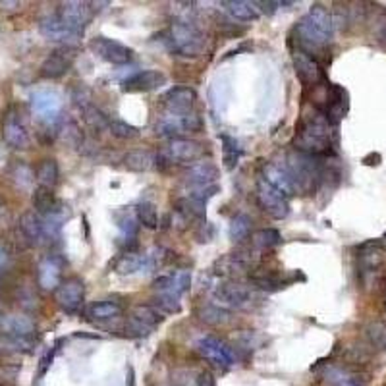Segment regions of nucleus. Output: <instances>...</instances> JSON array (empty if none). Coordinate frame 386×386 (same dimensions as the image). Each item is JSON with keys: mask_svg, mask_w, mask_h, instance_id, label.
Returning a JSON list of instances; mask_svg holds the SVG:
<instances>
[{"mask_svg": "<svg viewBox=\"0 0 386 386\" xmlns=\"http://www.w3.org/2000/svg\"><path fill=\"white\" fill-rule=\"evenodd\" d=\"M334 130L336 126H332L320 110L311 106V110H305L296 126L293 147L303 155L329 159L334 155Z\"/></svg>", "mask_w": 386, "mask_h": 386, "instance_id": "obj_1", "label": "nucleus"}, {"mask_svg": "<svg viewBox=\"0 0 386 386\" xmlns=\"http://www.w3.org/2000/svg\"><path fill=\"white\" fill-rule=\"evenodd\" d=\"M296 35H298V48L315 60H319L334 35L332 14L325 6L313 4L309 12L296 26Z\"/></svg>", "mask_w": 386, "mask_h": 386, "instance_id": "obj_2", "label": "nucleus"}, {"mask_svg": "<svg viewBox=\"0 0 386 386\" xmlns=\"http://www.w3.org/2000/svg\"><path fill=\"white\" fill-rule=\"evenodd\" d=\"M168 48L182 58H197L205 50V33L191 18H176L164 31Z\"/></svg>", "mask_w": 386, "mask_h": 386, "instance_id": "obj_3", "label": "nucleus"}, {"mask_svg": "<svg viewBox=\"0 0 386 386\" xmlns=\"http://www.w3.org/2000/svg\"><path fill=\"white\" fill-rule=\"evenodd\" d=\"M205 153L203 143L195 142V139H188V137H180V139H170L164 143L157 153V160L155 164L159 168H168V166H180V164H193L197 162Z\"/></svg>", "mask_w": 386, "mask_h": 386, "instance_id": "obj_4", "label": "nucleus"}, {"mask_svg": "<svg viewBox=\"0 0 386 386\" xmlns=\"http://www.w3.org/2000/svg\"><path fill=\"white\" fill-rule=\"evenodd\" d=\"M203 130V120L197 113H162L155 124V133L159 137L180 139L186 133H197Z\"/></svg>", "mask_w": 386, "mask_h": 386, "instance_id": "obj_5", "label": "nucleus"}, {"mask_svg": "<svg viewBox=\"0 0 386 386\" xmlns=\"http://www.w3.org/2000/svg\"><path fill=\"white\" fill-rule=\"evenodd\" d=\"M166 251L162 247H155L147 253H128L120 255L114 263V271L118 274H137V273H151L155 269L162 267L166 261Z\"/></svg>", "mask_w": 386, "mask_h": 386, "instance_id": "obj_6", "label": "nucleus"}, {"mask_svg": "<svg viewBox=\"0 0 386 386\" xmlns=\"http://www.w3.org/2000/svg\"><path fill=\"white\" fill-rule=\"evenodd\" d=\"M162 313H160L157 307H153V305H135L132 311H130V315H128V320H126V325H124V330H126V334L128 336H132V338H145V336H149L153 330L159 327L160 322H162Z\"/></svg>", "mask_w": 386, "mask_h": 386, "instance_id": "obj_7", "label": "nucleus"}, {"mask_svg": "<svg viewBox=\"0 0 386 386\" xmlns=\"http://www.w3.org/2000/svg\"><path fill=\"white\" fill-rule=\"evenodd\" d=\"M255 195H257V203L263 209L269 217L274 220H284L290 215V199L278 189L273 188L267 180L261 176L257 178V186H255Z\"/></svg>", "mask_w": 386, "mask_h": 386, "instance_id": "obj_8", "label": "nucleus"}, {"mask_svg": "<svg viewBox=\"0 0 386 386\" xmlns=\"http://www.w3.org/2000/svg\"><path fill=\"white\" fill-rule=\"evenodd\" d=\"M31 110L47 128H52L60 122L62 114V99L50 89H37L31 93Z\"/></svg>", "mask_w": 386, "mask_h": 386, "instance_id": "obj_9", "label": "nucleus"}, {"mask_svg": "<svg viewBox=\"0 0 386 386\" xmlns=\"http://www.w3.org/2000/svg\"><path fill=\"white\" fill-rule=\"evenodd\" d=\"M195 349L207 361H211L213 365H217L220 369L232 367L235 363L234 349L230 348L224 340L217 338V336H201L195 342Z\"/></svg>", "mask_w": 386, "mask_h": 386, "instance_id": "obj_10", "label": "nucleus"}, {"mask_svg": "<svg viewBox=\"0 0 386 386\" xmlns=\"http://www.w3.org/2000/svg\"><path fill=\"white\" fill-rule=\"evenodd\" d=\"M253 300L251 290L235 280H226L215 288V302L224 309H242Z\"/></svg>", "mask_w": 386, "mask_h": 386, "instance_id": "obj_11", "label": "nucleus"}, {"mask_svg": "<svg viewBox=\"0 0 386 386\" xmlns=\"http://www.w3.org/2000/svg\"><path fill=\"white\" fill-rule=\"evenodd\" d=\"M58 18L66 23L72 31H76L77 35H84V29L89 26V21L93 19L95 8L91 2H62L58 8Z\"/></svg>", "mask_w": 386, "mask_h": 386, "instance_id": "obj_12", "label": "nucleus"}, {"mask_svg": "<svg viewBox=\"0 0 386 386\" xmlns=\"http://www.w3.org/2000/svg\"><path fill=\"white\" fill-rule=\"evenodd\" d=\"M55 296H57V303L60 309L68 315H77L84 307L85 286L79 278H68V280L60 282Z\"/></svg>", "mask_w": 386, "mask_h": 386, "instance_id": "obj_13", "label": "nucleus"}, {"mask_svg": "<svg viewBox=\"0 0 386 386\" xmlns=\"http://www.w3.org/2000/svg\"><path fill=\"white\" fill-rule=\"evenodd\" d=\"M89 47L93 50L97 57L108 62V64H114V66H122V64H128L132 60V48L126 47L122 43L114 41V39L108 37H95L91 39Z\"/></svg>", "mask_w": 386, "mask_h": 386, "instance_id": "obj_14", "label": "nucleus"}, {"mask_svg": "<svg viewBox=\"0 0 386 386\" xmlns=\"http://www.w3.org/2000/svg\"><path fill=\"white\" fill-rule=\"evenodd\" d=\"M189 284H191V271L178 269V271H172V273L155 278L153 280V292L180 300L182 293H186L189 290Z\"/></svg>", "mask_w": 386, "mask_h": 386, "instance_id": "obj_15", "label": "nucleus"}, {"mask_svg": "<svg viewBox=\"0 0 386 386\" xmlns=\"http://www.w3.org/2000/svg\"><path fill=\"white\" fill-rule=\"evenodd\" d=\"M263 178L267 180L273 188H276L280 193H284L288 199L300 193L292 172L288 170L284 160L282 162H267L263 166Z\"/></svg>", "mask_w": 386, "mask_h": 386, "instance_id": "obj_16", "label": "nucleus"}, {"mask_svg": "<svg viewBox=\"0 0 386 386\" xmlns=\"http://www.w3.org/2000/svg\"><path fill=\"white\" fill-rule=\"evenodd\" d=\"M74 58H76L74 47H60L52 50L41 64V76L45 79H58L66 76L68 70L74 64Z\"/></svg>", "mask_w": 386, "mask_h": 386, "instance_id": "obj_17", "label": "nucleus"}, {"mask_svg": "<svg viewBox=\"0 0 386 386\" xmlns=\"http://www.w3.org/2000/svg\"><path fill=\"white\" fill-rule=\"evenodd\" d=\"M217 180L218 168L211 160H197V162L189 164L184 172V186L188 189L217 186Z\"/></svg>", "mask_w": 386, "mask_h": 386, "instance_id": "obj_18", "label": "nucleus"}, {"mask_svg": "<svg viewBox=\"0 0 386 386\" xmlns=\"http://www.w3.org/2000/svg\"><path fill=\"white\" fill-rule=\"evenodd\" d=\"M2 137L4 142L8 143L10 147L14 149H28L29 143V132L26 128V124L21 120L18 110H8V114L4 116V122H2Z\"/></svg>", "mask_w": 386, "mask_h": 386, "instance_id": "obj_19", "label": "nucleus"}, {"mask_svg": "<svg viewBox=\"0 0 386 386\" xmlns=\"http://www.w3.org/2000/svg\"><path fill=\"white\" fill-rule=\"evenodd\" d=\"M195 101H197V95L188 85L170 87L168 91L160 97V104L164 106V113H189Z\"/></svg>", "mask_w": 386, "mask_h": 386, "instance_id": "obj_20", "label": "nucleus"}, {"mask_svg": "<svg viewBox=\"0 0 386 386\" xmlns=\"http://www.w3.org/2000/svg\"><path fill=\"white\" fill-rule=\"evenodd\" d=\"M39 31L41 35L48 41H57V43H64V47H70L72 43H76L77 39L81 35H77L76 31L68 28L66 23L62 19L58 18V14H52V16H45L39 21Z\"/></svg>", "mask_w": 386, "mask_h": 386, "instance_id": "obj_21", "label": "nucleus"}, {"mask_svg": "<svg viewBox=\"0 0 386 386\" xmlns=\"http://www.w3.org/2000/svg\"><path fill=\"white\" fill-rule=\"evenodd\" d=\"M293 66H296V74L300 77V81L307 87H315V85L322 84L327 79L322 74L319 60L305 55L300 48L293 52Z\"/></svg>", "mask_w": 386, "mask_h": 386, "instance_id": "obj_22", "label": "nucleus"}, {"mask_svg": "<svg viewBox=\"0 0 386 386\" xmlns=\"http://www.w3.org/2000/svg\"><path fill=\"white\" fill-rule=\"evenodd\" d=\"M166 84V76L157 70H142L132 77L124 79L122 89L126 93H149Z\"/></svg>", "mask_w": 386, "mask_h": 386, "instance_id": "obj_23", "label": "nucleus"}, {"mask_svg": "<svg viewBox=\"0 0 386 386\" xmlns=\"http://www.w3.org/2000/svg\"><path fill=\"white\" fill-rule=\"evenodd\" d=\"M19 232L31 245L47 244V232H45V220L35 211H28L19 218Z\"/></svg>", "mask_w": 386, "mask_h": 386, "instance_id": "obj_24", "label": "nucleus"}, {"mask_svg": "<svg viewBox=\"0 0 386 386\" xmlns=\"http://www.w3.org/2000/svg\"><path fill=\"white\" fill-rule=\"evenodd\" d=\"M383 253H385V242L383 240H369L365 244L358 247L359 267L363 273H373L383 263Z\"/></svg>", "mask_w": 386, "mask_h": 386, "instance_id": "obj_25", "label": "nucleus"}, {"mask_svg": "<svg viewBox=\"0 0 386 386\" xmlns=\"http://www.w3.org/2000/svg\"><path fill=\"white\" fill-rule=\"evenodd\" d=\"M39 286L43 290H55L62 282V261L58 257H47L39 264Z\"/></svg>", "mask_w": 386, "mask_h": 386, "instance_id": "obj_26", "label": "nucleus"}, {"mask_svg": "<svg viewBox=\"0 0 386 386\" xmlns=\"http://www.w3.org/2000/svg\"><path fill=\"white\" fill-rule=\"evenodd\" d=\"M116 224L120 230V240L128 245V251H132V245H135V238H137V230H139V218L135 215V209L118 211Z\"/></svg>", "mask_w": 386, "mask_h": 386, "instance_id": "obj_27", "label": "nucleus"}, {"mask_svg": "<svg viewBox=\"0 0 386 386\" xmlns=\"http://www.w3.org/2000/svg\"><path fill=\"white\" fill-rule=\"evenodd\" d=\"M247 269H249V259L244 257L242 253H234L218 259L213 271H215L217 276H222V278H228V280H234L240 274H244Z\"/></svg>", "mask_w": 386, "mask_h": 386, "instance_id": "obj_28", "label": "nucleus"}, {"mask_svg": "<svg viewBox=\"0 0 386 386\" xmlns=\"http://www.w3.org/2000/svg\"><path fill=\"white\" fill-rule=\"evenodd\" d=\"M230 18L240 19V21H255L261 16V8L257 2H247V0H224L220 4Z\"/></svg>", "mask_w": 386, "mask_h": 386, "instance_id": "obj_29", "label": "nucleus"}, {"mask_svg": "<svg viewBox=\"0 0 386 386\" xmlns=\"http://www.w3.org/2000/svg\"><path fill=\"white\" fill-rule=\"evenodd\" d=\"M176 213L184 220H199L205 222V213H207V203L199 201V199L191 197V195H184V197L176 199Z\"/></svg>", "mask_w": 386, "mask_h": 386, "instance_id": "obj_30", "label": "nucleus"}, {"mask_svg": "<svg viewBox=\"0 0 386 386\" xmlns=\"http://www.w3.org/2000/svg\"><path fill=\"white\" fill-rule=\"evenodd\" d=\"M120 315H122V305H120V302H113V300L95 302L85 309V317L89 320H97V322L113 320Z\"/></svg>", "mask_w": 386, "mask_h": 386, "instance_id": "obj_31", "label": "nucleus"}, {"mask_svg": "<svg viewBox=\"0 0 386 386\" xmlns=\"http://www.w3.org/2000/svg\"><path fill=\"white\" fill-rule=\"evenodd\" d=\"M0 329L10 334H21V336H33L35 334V320L28 315H4Z\"/></svg>", "mask_w": 386, "mask_h": 386, "instance_id": "obj_32", "label": "nucleus"}, {"mask_svg": "<svg viewBox=\"0 0 386 386\" xmlns=\"http://www.w3.org/2000/svg\"><path fill=\"white\" fill-rule=\"evenodd\" d=\"M35 338L33 336H21V334H10L2 332L0 334V348L14 354H31L35 348Z\"/></svg>", "mask_w": 386, "mask_h": 386, "instance_id": "obj_33", "label": "nucleus"}, {"mask_svg": "<svg viewBox=\"0 0 386 386\" xmlns=\"http://www.w3.org/2000/svg\"><path fill=\"white\" fill-rule=\"evenodd\" d=\"M220 145H222V162H224V168L234 170L238 166V162L242 159V147L235 137L226 135V133H220L218 135Z\"/></svg>", "mask_w": 386, "mask_h": 386, "instance_id": "obj_34", "label": "nucleus"}, {"mask_svg": "<svg viewBox=\"0 0 386 386\" xmlns=\"http://www.w3.org/2000/svg\"><path fill=\"white\" fill-rule=\"evenodd\" d=\"M155 160H157V155L149 149H133L124 157V164L126 168L133 170V172H145L155 164Z\"/></svg>", "mask_w": 386, "mask_h": 386, "instance_id": "obj_35", "label": "nucleus"}, {"mask_svg": "<svg viewBox=\"0 0 386 386\" xmlns=\"http://www.w3.org/2000/svg\"><path fill=\"white\" fill-rule=\"evenodd\" d=\"M58 205H60V201H57L52 189L43 188V186H39L35 189V193H33V207H35V213H39L41 217H47L50 213H55Z\"/></svg>", "mask_w": 386, "mask_h": 386, "instance_id": "obj_36", "label": "nucleus"}, {"mask_svg": "<svg viewBox=\"0 0 386 386\" xmlns=\"http://www.w3.org/2000/svg\"><path fill=\"white\" fill-rule=\"evenodd\" d=\"M35 176H37L39 186H43V188H48V189L55 188V186L58 184V178H60V170H58L57 160L55 159L41 160L37 166V172H35Z\"/></svg>", "mask_w": 386, "mask_h": 386, "instance_id": "obj_37", "label": "nucleus"}, {"mask_svg": "<svg viewBox=\"0 0 386 386\" xmlns=\"http://www.w3.org/2000/svg\"><path fill=\"white\" fill-rule=\"evenodd\" d=\"M251 282L257 290L261 292H276V290H282L288 284L293 282V278H282L278 274L267 273V274H253L251 276Z\"/></svg>", "mask_w": 386, "mask_h": 386, "instance_id": "obj_38", "label": "nucleus"}, {"mask_svg": "<svg viewBox=\"0 0 386 386\" xmlns=\"http://www.w3.org/2000/svg\"><path fill=\"white\" fill-rule=\"evenodd\" d=\"M322 383H325V386H359V383L351 373H348L346 369L336 367V365L325 367Z\"/></svg>", "mask_w": 386, "mask_h": 386, "instance_id": "obj_39", "label": "nucleus"}, {"mask_svg": "<svg viewBox=\"0 0 386 386\" xmlns=\"http://www.w3.org/2000/svg\"><path fill=\"white\" fill-rule=\"evenodd\" d=\"M251 244L259 249H273L276 245L282 244V235L274 228H261L251 234Z\"/></svg>", "mask_w": 386, "mask_h": 386, "instance_id": "obj_40", "label": "nucleus"}, {"mask_svg": "<svg viewBox=\"0 0 386 386\" xmlns=\"http://www.w3.org/2000/svg\"><path fill=\"white\" fill-rule=\"evenodd\" d=\"M251 218L244 215V213H240V215H235L232 218V222H230V238H232V242L235 244H242L245 240H249V235H251Z\"/></svg>", "mask_w": 386, "mask_h": 386, "instance_id": "obj_41", "label": "nucleus"}, {"mask_svg": "<svg viewBox=\"0 0 386 386\" xmlns=\"http://www.w3.org/2000/svg\"><path fill=\"white\" fill-rule=\"evenodd\" d=\"M365 336L369 344L375 349H386V322L385 320H371L365 327Z\"/></svg>", "mask_w": 386, "mask_h": 386, "instance_id": "obj_42", "label": "nucleus"}, {"mask_svg": "<svg viewBox=\"0 0 386 386\" xmlns=\"http://www.w3.org/2000/svg\"><path fill=\"white\" fill-rule=\"evenodd\" d=\"M135 215L139 218V224L149 230H155L159 226V215H157V207L151 201H142L135 205Z\"/></svg>", "mask_w": 386, "mask_h": 386, "instance_id": "obj_43", "label": "nucleus"}, {"mask_svg": "<svg viewBox=\"0 0 386 386\" xmlns=\"http://www.w3.org/2000/svg\"><path fill=\"white\" fill-rule=\"evenodd\" d=\"M84 120L93 132L108 130V122H110V118L104 116L103 110H99V108L93 106V104H89V106H85L84 108Z\"/></svg>", "mask_w": 386, "mask_h": 386, "instance_id": "obj_44", "label": "nucleus"}, {"mask_svg": "<svg viewBox=\"0 0 386 386\" xmlns=\"http://www.w3.org/2000/svg\"><path fill=\"white\" fill-rule=\"evenodd\" d=\"M201 320H205L209 325H224L230 320V313L224 307H220L217 303H211L207 307H203L199 313Z\"/></svg>", "mask_w": 386, "mask_h": 386, "instance_id": "obj_45", "label": "nucleus"}, {"mask_svg": "<svg viewBox=\"0 0 386 386\" xmlns=\"http://www.w3.org/2000/svg\"><path fill=\"white\" fill-rule=\"evenodd\" d=\"M108 132L113 133L114 137H118V139H133V137L139 135L137 128H133V126H130L128 122H122V120H110L108 122Z\"/></svg>", "mask_w": 386, "mask_h": 386, "instance_id": "obj_46", "label": "nucleus"}, {"mask_svg": "<svg viewBox=\"0 0 386 386\" xmlns=\"http://www.w3.org/2000/svg\"><path fill=\"white\" fill-rule=\"evenodd\" d=\"M10 264H12V255L6 245L0 244V276L4 273H8Z\"/></svg>", "mask_w": 386, "mask_h": 386, "instance_id": "obj_47", "label": "nucleus"}, {"mask_svg": "<svg viewBox=\"0 0 386 386\" xmlns=\"http://www.w3.org/2000/svg\"><path fill=\"white\" fill-rule=\"evenodd\" d=\"M197 386H215V378L209 371H199Z\"/></svg>", "mask_w": 386, "mask_h": 386, "instance_id": "obj_48", "label": "nucleus"}, {"mask_svg": "<svg viewBox=\"0 0 386 386\" xmlns=\"http://www.w3.org/2000/svg\"><path fill=\"white\" fill-rule=\"evenodd\" d=\"M19 6H21V2H18V0H12V2L0 0V10H18Z\"/></svg>", "mask_w": 386, "mask_h": 386, "instance_id": "obj_49", "label": "nucleus"}, {"mask_svg": "<svg viewBox=\"0 0 386 386\" xmlns=\"http://www.w3.org/2000/svg\"><path fill=\"white\" fill-rule=\"evenodd\" d=\"M363 162H365V164H369V166H375V164H378V162H380V155H378V153H371L369 157H365V159H363Z\"/></svg>", "mask_w": 386, "mask_h": 386, "instance_id": "obj_50", "label": "nucleus"}, {"mask_svg": "<svg viewBox=\"0 0 386 386\" xmlns=\"http://www.w3.org/2000/svg\"><path fill=\"white\" fill-rule=\"evenodd\" d=\"M377 37H378V41L383 43V45H386V23H385V26H383V29L378 31Z\"/></svg>", "mask_w": 386, "mask_h": 386, "instance_id": "obj_51", "label": "nucleus"}, {"mask_svg": "<svg viewBox=\"0 0 386 386\" xmlns=\"http://www.w3.org/2000/svg\"><path fill=\"white\" fill-rule=\"evenodd\" d=\"M385 242H386V235H385Z\"/></svg>", "mask_w": 386, "mask_h": 386, "instance_id": "obj_52", "label": "nucleus"}]
</instances>
